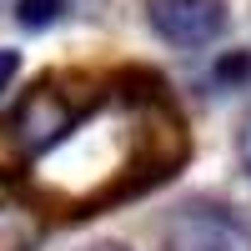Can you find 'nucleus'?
Instances as JSON below:
<instances>
[{
	"label": "nucleus",
	"mask_w": 251,
	"mask_h": 251,
	"mask_svg": "<svg viewBox=\"0 0 251 251\" xmlns=\"http://www.w3.org/2000/svg\"><path fill=\"white\" fill-rule=\"evenodd\" d=\"M161 251H251V226L216 201H186L166 216Z\"/></svg>",
	"instance_id": "1"
},
{
	"label": "nucleus",
	"mask_w": 251,
	"mask_h": 251,
	"mask_svg": "<svg viewBox=\"0 0 251 251\" xmlns=\"http://www.w3.org/2000/svg\"><path fill=\"white\" fill-rule=\"evenodd\" d=\"M75 121H80V111H75L55 86H35V91L10 111L5 136H10V146H15L25 161H40L50 146H60V141L75 131Z\"/></svg>",
	"instance_id": "2"
},
{
	"label": "nucleus",
	"mask_w": 251,
	"mask_h": 251,
	"mask_svg": "<svg viewBox=\"0 0 251 251\" xmlns=\"http://www.w3.org/2000/svg\"><path fill=\"white\" fill-rule=\"evenodd\" d=\"M151 30L176 50H201L226 30V0H146Z\"/></svg>",
	"instance_id": "3"
},
{
	"label": "nucleus",
	"mask_w": 251,
	"mask_h": 251,
	"mask_svg": "<svg viewBox=\"0 0 251 251\" xmlns=\"http://www.w3.org/2000/svg\"><path fill=\"white\" fill-rule=\"evenodd\" d=\"M46 241V216L30 201H0V251H35Z\"/></svg>",
	"instance_id": "4"
},
{
	"label": "nucleus",
	"mask_w": 251,
	"mask_h": 251,
	"mask_svg": "<svg viewBox=\"0 0 251 251\" xmlns=\"http://www.w3.org/2000/svg\"><path fill=\"white\" fill-rule=\"evenodd\" d=\"M66 0H20L15 5V25L20 30H50L55 20H66Z\"/></svg>",
	"instance_id": "5"
},
{
	"label": "nucleus",
	"mask_w": 251,
	"mask_h": 251,
	"mask_svg": "<svg viewBox=\"0 0 251 251\" xmlns=\"http://www.w3.org/2000/svg\"><path fill=\"white\" fill-rule=\"evenodd\" d=\"M246 75H251V50H231V55H221V66H216V80H221V86H241Z\"/></svg>",
	"instance_id": "6"
},
{
	"label": "nucleus",
	"mask_w": 251,
	"mask_h": 251,
	"mask_svg": "<svg viewBox=\"0 0 251 251\" xmlns=\"http://www.w3.org/2000/svg\"><path fill=\"white\" fill-rule=\"evenodd\" d=\"M20 75V50H10V46H0V96L10 91V80Z\"/></svg>",
	"instance_id": "7"
},
{
	"label": "nucleus",
	"mask_w": 251,
	"mask_h": 251,
	"mask_svg": "<svg viewBox=\"0 0 251 251\" xmlns=\"http://www.w3.org/2000/svg\"><path fill=\"white\" fill-rule=\"evenodd\" d=\"M236 161H241V171L251 176V116L236 126Z\"/></svg>",
	"instance_id": "8"
},
{
	"label": "nucleus",
	"mask_w": 251,
	"mask_h": 251,
	"mask_svg": "<svg viewBox=\"0 0 251 251\" xmlns=\"http://www.w3.org/2000/svg\"><path fill=\"white\" fill-rule=\"evenodd\" d=\"M100 5H106V0H66L71 15H100Z\"/></svg>",
	"instance_id": "9"
},
{
	"label": "nucleus",
	"mask_w": 251,
	"mask_h": 251,
	"mask_svg": "<svg viewBox=\"0 0 251 251\" xmlns=\"http://www.w3.org/2000/svg\"><path fill=\"white\" fill-rule=\"evenodd\" d=\"M86 251H126L121 241H96V246H86Z\"/></svg>",
	"instance_id": "10"
}]
</instances>
